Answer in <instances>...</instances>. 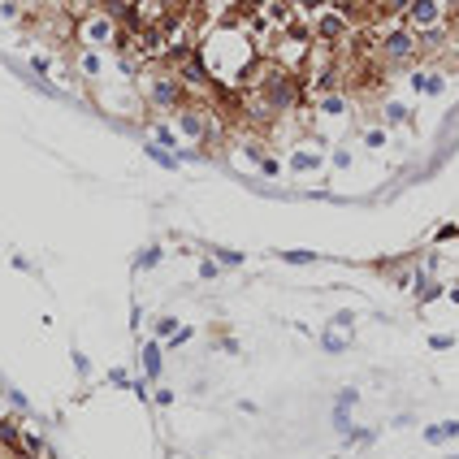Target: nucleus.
I'll list each match as a JSON object with an SVG mask.
<instances>
[{"label": "nucleus", "instance_id": "obj_1", "mask_svg": "<svg viewBox=\"0 0 459 459\" xmlns=\"http://www.w3.org/2000/svg\"><path fill=\"white\" fill-rule=\"evenodd\" d=\"M373 57L386 65V69L412 65V61H420V35L407 31L403 22H394V27H386V31H381V39L373 44Z\"/></svg>", "mask_w": 459, "mask_h": 459}, {"label": "nucleus", "instance_id": "obj_2", "mask_svg": "<svg viewBox=\"0 0 459 459\" xmlns=\"http://www.w3.org/2000/svg\"><path fill=\"white\" fill-rule=\"evenodd\" d=\"M74 35H79V44H87V48H105V44H117V39H121V35H117V18H113L105 5L87 9L79 22H74Z\"/></svg>", "mask_w": 459, "mask_h": 459}, {"label": "nucleus", "instance_id": "obj_3", "mask_svg": "<svg viewBox=\"0 0 459 459\" xmlns=\"http://www.w3.org/2000/svg\"><path fill=\"white\" fill-rule=\"evenodd\" d=\"M446 18H451V0H412L403 13V27L425 35V31H442Z\"/></svg>", "mask_w": 459, "mask_h": 459}, {"label": "nucleus", "instance_id": "obj_4", "mask_svg": "<svg viewBox=\"0 0 459 459\" xmlns=\"http://www.w3.org/2000/svg\"><path fill=\"white\" fill-rule=\"evenodd\" d=\"M347 31H351V13H342V9H325V5L312 13V39H321V44H342Z\"/></svg>", "mask_w": 459, "mask_h": 459}, {"label": "nucleus", "instance_id": "obj_5", "mask_svg": "<svg viewBox=\"0 0 459 459\" xmlns=\"http://www.w3.org/2000/svg\"><path fill=\"white\" fill-rule=\"evenodd\" d=\"M182 79H178V74H173V79H169V74H161V79H152V87H147V95L152 100H157V105L161 109H173L178 105V100H182Z\"/></svg>", "mask_w": 459, "mask_h": 459}, {"label": "nucleus", "instance_id": "obj_6", "mask_svg": "<svg viewBox=\"0 0 459 459\" xmlns=\"http://www.w3.org/2000/svg\"><path fill=\"white\" fill-rule=\"evenodd\" d=\"M407 5H412V0H373V13H381V18H399V22H403Z\"/></svg>", "mask_w": 459, "mask_h": 459}, {"label": "nucleus", "instance_id": "obj_7", "mask_svg": "<svg viewBox=\"0 0 459 459\" xmlns=\"http://www.w3.org/2000/svg\"><path fill=\"white\" fill-rule=\"evenodd\" d=\"M446 438H459V420H442V425L425 429V442H446Z\"/></svg>", "mask_w": 459, "mask_h": 459}, {"label": "nucleus", "instance_id": "obj_8", "mask_svg": "<svg viewBox=\"0 0 459 459\" xmlns=\"http://www.w3.org/2000/svg\"><path fill=\"white\" fill-rule=\"evenodd\" d=\"M143 368H147V377H161V347L157 342L143 347Z\"/></svg>", "mask_w": 459, "mask_h": 459}, {"label": "nucleus", "instance_id": "obj_9", "mask_svg": "<svg viewBox=\"0 0 459 459\" xmlns=\"http://www.w3.org/2000/svg\"><path fill=\"white\" fill-rule=\"evenodd\" d=\"M351 407H355V390H347V394L338 399V407H334V425H338V429H347V412H351Z\"/></svg>", "mask_w": 459, "mask_h": 459}, {"label": "nucleus", "instance_id": "obj_10", "mask_svg": "<svg viewBox=\"0 0 459 459\" xmlns=\"http://www.w3.org/2000/svg\"><path fill=\"white\" fill-rule=\"evenodd\" d=\"M317 105H321L325 113H347V95H334V91H329V95H317Z\"/></svg>", "mask_w": 459, "mask_h": 459}, {"label": "nucleus", "instance_id": "obj_11", "mask_svg": "<svg viewBox=\"0 0 459 459\" xmlns=\"http://www.w3.org/2000/svg\"><path fill=\"white\" fill-rule=\"evenodd\" d=\"M282 260H291V265H308L312 251H282Z\"/></svg>", "mask_w": 459, "mask_h": 459}, {"label": "nucleus", "instance_id": "obj_12", "mask_svg": "<svg viewBox=\"0 0 459 459\" xmlns=\"http://www.w3.org/2000/svg\"><path fill=\"white\" fill-rule=\"evenodd\" d=\"M407 113H403V105H386V121H403Z\"/></svg>", "mask_w": 459, "mask_h": 459}, {"label": "nucleus", "instance_id": "obj_13", "mask_svg": "<svg viewBox=\"0 0 459 459\" xmlns=\"http://www.w3.org/2000/svg\"><path fill=\"white\" fill-rule=\"evenodd\" d=\"M334 329H347V334H351V312H338L334 317Z\"/></svg>", "mask_w": 459, "mask_h": 459}, {"label": "nucleus", "instance_id": "obj_14", "mask_svg": "<svg viewBox=\"0 0 459 459\" xmlns=\"http://www.w3.org/2000/svg\"><path fill=\"white\" fill-rule=\"evenodd\" d=\"M157 334L161 338H173V321H157Z\"/></svg>", "mask_w": 459, "mask_h": 459}, {"label": "nucleus", "instance_id": "obj_15", "mask_svg": "<svg viewBox=\"0 0 459 459\" xmlns=\"http://www.w3.org/2000/svg\"><path fill=\"white\" fill-rule=\"evenodd\" d=\"M342 347H347V342H342L338 334H329V338H325V351H342Z\"/></svg>", "mask_w": 459, "mask_h": 459}, {"label": "nucleus", "instance_id": "obj_16", "mask_svg": "<svg viewBox=\"0 0 459 459\" xmlns=\"http://www.w3.org/2000/svg\"><path fill=\"white\" fill-rule=\"evenodd\" d=\"M13 459H35V455H31V451H18V455H13Z\"/></svg>", "mask_w": 459, "mask_h": 459}, {"label": "nucleus", "instance_id": "obj_17", "mask_svg": "<svg viewBox=\"0 0 459 459\" xmlns=\"http://www.w3.org/2000/svg\"><path fill=\"white\" fill-rule=\"evenodd\" d=\"M451 459H459V455H451Z\"/></svg>", "mask_w": 459, "mask_h": 459}]
</instances>
